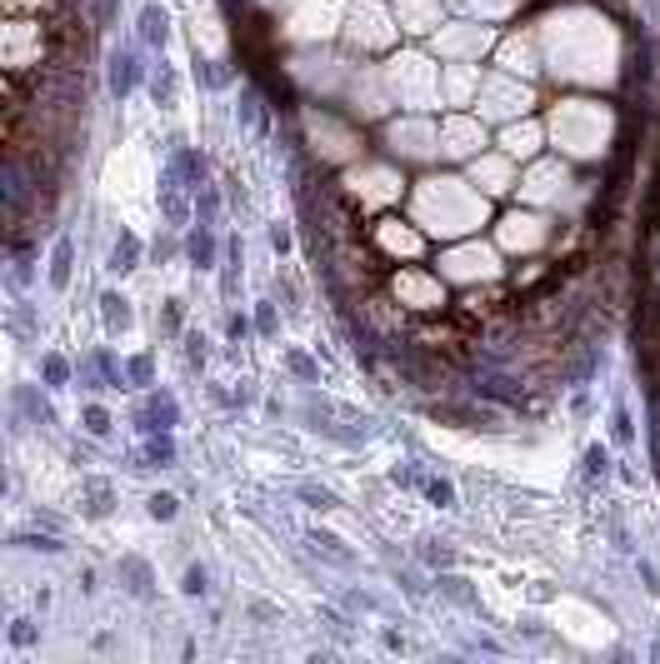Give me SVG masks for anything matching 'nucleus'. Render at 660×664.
<instances>
[{
    "mask_svg": "<svg viewBox=\"0 0 660 664\" xmlns=\"http://www.w3.org/2000/svg\"><path fill=\"white\" fill-rule=\"evenodd\" d=\"M540 46L546 65L565 80H615V36L600 15L565 11L556 21H540Z\"/></svg>",
    "mask_w": 660,
    "mask_h": 664,
    "instance_id": "nucleus-1",
    "label": "nucleus"
},
{
    "mask_svg": "<svg viewBox=\"0 0 660 664\" xmlns=\"http://www.w3.org/2000/svg\"><path fill=\"white\" fill-rule=\"evenodd\" d=\"M411 205H415V221L431 235H461V230H475V225L486 221V196H475L471 185L450 180V175L421 180Z\"/></svg>",
    "mask_w": 660,
    "mask_h": 664,
    "instance_id": "nucleus-2",
    "label": "nucleus"
},
{
    "mask_svg": "<svg viewBox=\"0 0 660 664\" xmlns=\"http://www.w3.org/2000/svg\"><path fill=\"white\" fill-rule=\"evenodd\" d=\"M546 136L556 150H565L575 161H590V155H600L606 140H611V111H606V105H590V100H561V105L550 111Z\"/></svg>",
    "mask_w": 660,
    "mask_h": 664,
    "instance_id": "nucleus-3",
    "label": "nucleus"
},
{
    "mask_svg": "<svg viewBox=\"0 0 660 664\" xmlns=\"http://www.w3.org/2000/svg\"><path fill=\"white\" fill-rule=\"evenodd\" d=\"M386 86H390V100L411 105V111L440 100V80H436V71H431L425 55H400L396 65H386Z\"/></svg>",
    "mask_w": 660,
    "mask_h": 664,
    "instance_id": "nucleus-4",
    "label": "nucleus"
},
{
    "mask_svg": "<svg viewBox=\"0 0 660 664\" xmlns=\"http://www.w3.org/2000/svg\"><path fill=\"white\" fill-rule=\"evenodd\" d=\"M346 40L350 46H361V50H386L390 40H396L400 25L390 21L386 5H375V0H350V11H346Z\"/></svg>",
    "mask_w": 660,
    "mask_h": 664,
    "instance_id": "nucleus-5",
    "label": "nucleus"
},
{
    "mask_svg": "<svg viewBox=\"0 0 660 664\" xmlns=\"http://www.w3.org/2000/svg\"><path fill=\"white\" fill-rule=\"evenodd\" d=\"M440 275L456 285H486L500 275V255L490 246H456L440 255Z\"/></svg>",
    "mask_w": 660,
    "mask_h": 664,
    "instance_id": "nucleus-6",
    "label": "nucleus"
},
{
    "mask_svg": "<svg viewBox=\"0 0 660 664\" xmlns=\"http://www.w3.org/2000/svg\"><path fill=\"white\" fill-rule=\"evenodd\" d=\"M521 196L531 200V205H575V200H581V190H575L571 171H565L561 161H540L536 171L525 175Z\"/></svg>",
    "mask_w": 660,
    "mask_h": 664,
    "instance_id": "nucleus-7",
    "label": "nucleus"
},
{
    "mask_svg": "<svg viewBox=\"0 0 660 664\" xmlns=\"http://www.w3.org/2000/svg\"><path fill=\"white\" fill-rule=\"evenodd\" d=\"M531 100H536V90L525 86V80L490 75L486 86H481V115H490V121H521L531 111Z\"/></svg>",
    "mask_w": 660,
    "mask_h": 664,
    "instance_id": "nucleus-8",
    "label": "nucleus"
},
{
    "mask_svg": "<svg viewBox=\"0 0 660 664\" xmlns=\"http://www.w3.org/2000/svg\"><path fill=\"white\" fill-rule=\"evenodd\" d=\"M346 11L350 0H300L296 11H290V36L296 40H325L336 25H346Z\"/></svg>",
    "mask_w": 660,
    "mask_h": 664,
    "instance_id": "nucleus-9",
    "label": "nucleus"
},
{
    "mask_svg": "<svg viewBox=\"0 0 660 664\" xmlns=\"http://www.w3.org/2000/svg\"><path fill=\"white\" fill-rule=\"evenodd\" d=\"M386 140L396 155H406V161H436L440 155V130L431 121H396L386 130Z\"/></svg>",
    "mask_w": 660,
    "mask_h": 664,
    "instance_id": "nucleus-10",
    "label": "nucleus"
},
{
    "mask_svg": "<svg viewBox=\"0 0 660 664\" xmlns=\"http://www.w3.org/2000/svg\"><path fill=\"white\" fill-rule=\"evenodd\" d=\"M346 185H350V196L365 200V205H375V210L390 205V200L400 196V175L390 171V165H365V171H350Z\"/></svg>",
    "mask_w": 660,
    "mask_h": 664,
    "instance_id": "nucleus-11",
    "label": "nucleus"
},
{
    "mask_svg": "<svg viewBox=\"0 0 660 664\" xmlns=\"http://www.w3.org/2000/svg\"><path fill=\"white\" fill-rule=\"evenodd\" d=\"M306 130H311L315 140H321V155H331V161H350L356 150H361V140H356V130H346V125H336L331 115L311 111L306 115Z\"/></svg>",
    "mask_w": 660,
    "mask_h": 664,
    "instance_id": "nucleus-12",
    "label": "nucleus"
},
{
    "mask_svg": "<svg viewBox=\"0 0 660 664\" xmlns=\"http://www.w3.org/2000/svg\"><path fill=\"white\" fill-rule=\"evenodd\" d=\"M481 146H486V130H481V121H471V115H450V121L440 125V150L456 155V161L481 155Z\"/></svg>",
    "mask_w": 660,
    "mask_h": 664,
    "instance_id": "nucleus-13",
    "label": "nucleus"
},
{
    "mask_svg": "<svg viewBox=\"0 0 660 664\" xmlns=\"http://www.w3.org/2000/svg\"><path fill=\"white\" fill-rule=\"evenodd\" d=\"M496 46V36H490L486 25H461V30H436V50L440 55H450V61H471V55H481V50Z\"/></svg>",
    "mask_w": 660,
    "mask_h": 664,
    "instance_id": "nucleus-14",
    "label": "nucleus"
},
{
    "mask_svg": "<svg viewBox=\"0 0 660 664\" xmlns=\"http://www.w3.org/2000/svg\"><path fill=\"white\" fill-rule=\"evenodd\" d=\"M546 235H550V225L540 221V215H506L500 221V246L506 250H515V255H525V250H540L546 246Z\"/></svg>",
    "mask_w": 660,
    "mask_h": 664,
    "instance_id": "nucleus-15",
    "label": "nucleus"
},
{
    "mask_svg": "<svg viewBox=\"0 0 660 664\" xmlns=\"http://www.w3.org/2000/svg\"><path fill=\"white\" fill-rule=\"evenodd\" d=\"M471 185H481L486 196H506L515 185V161L500 150V155H475L471 161Z\"/></svg>",
    "mask_w": 660,
    "mask_h": 664,
    "instance_id": "nucleus-16",
    "label": "nucleus"
},
{
    "mask_svg": "<svg viewBox=\"0 0 660 664\" xmlns=\"http://www.w3.org/2000/svg\"><path fill=\"white\" fill-rule=\"evenodd\" d=\"M396 296H400V305H411V310H436L440 285L421 271H406V275H396Z\"/></svg>",
    "mask_w": 660,
    "mask_h": 664,
    "instance_id": "nucleus-17",
    "label": "nucleus"
},
{
    "mask_svg": "<svg viewBox=\"0 0 660 664\" xmlns=\"http://www.w3.org/2000/svg\"><path fill=\"white\" fill-rule=\"evenodd\" d=\"M540 140H546V130H540L536 121H506V130H500V150H506L511 161H525V155H536Z\"/></svg>",
    "mask_w": 660,
    "mask_h": 664,
    "instance_id": "nucleus-18",
    "label": "nucleus"
},
{
    "mask_svg": "<svg viewBox=\"0 0 660 664\" xmlns=\"http://www.w3.org/2000/svg\"><path fill=\"white\" fill-rule=\"evenodd\" d=\"M471 96H481V75H475V65L471 61L446 65V75H440V100H446V105H465Z\"/></svg>",
    "mask_w": 660,
    "mask_h": 664,
    "instance_id": "nucleus-19",
    "label": "nucleus"
},
{
    "mask_svg": "<svg viewBox=\"0 0 660 664\" xmlns=\"http://www.w3.org/2000/svg\"><path fill=\"white\" fill-rule=\"evenodd\" d=\"M536 30H525V36H511L506 46H500V61H506V71H521V75H531L536 71L546 55H536Z\"/></svg>",
    "mask_w": 660,
    "mask_h": 664,
    "instance_id": "nucleus-20",
    "label": "nucleus"
},
{
    "mask_svg": "<svg viewBox=\"0 0 660 664\" xmlns=\"http://www.w3.org/2000/svg\"><path fill=\"white\" fill-rule=\"evenodd\" d=\"M375 240H381V250H390V255H421V235L415 230H406L400 221H381L375 225Z\"/></svg>",
    "mask_w": 660,
    "mask_h": 664,
    "instance_id": "nucleus-21",
    "label": "nucleus"
},
{
    "mask_svg": "<svg viewBox=\"0 0 660 664\" xmlns=\"http://www.w3.org/2000/svg\"><path fill=\"white\" fill-rule=\"evenodd\" d=\"M396 21L406 30H431L436 25V0H396Z\"/></svg>",
    "mask_w": 660,
    "mask_h": 664,
    "instance_id": "nucleus-22",
    "label": "nucleus"
}]
</instances>
